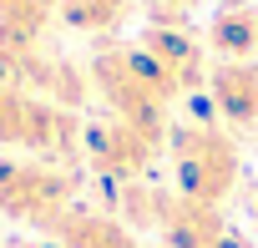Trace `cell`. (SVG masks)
<instances>
[{"instance_id":"6da1fadb","label":"cell","mask_w":258,"mask_h":248,"mask_svg":"<svg viewBox=\"0 0 258 248\" xmlns=\"http://www.w3.org/2000/svg\"><path fill=\"white\" fill-rule=\"evenodd\" d=\"M86 76H91V96L106 106V116H121V121H137L147 132H172V106H177V91L162 81V71L142 56V46H121V41H101L86 61Z\"/></svg>"},{"instance_id":"7a4b0ae2","label":"cell","mask_w":258,"mask_h":248,"mask_svg":"<svg viewBox=\"0 0 258 248\" xmlns=\"http://www.w3.org/2000/svg\"><path fill=\"white\" fill-rule=\"evenodd\" d=\"M167 167L182 198L223 208L243 182V147L218 116H182L167 132Z\"/></svg>"},{"instance_id":"3957f363","label":"cell","mask_w":258,"mask_h":248,"mask_svg":"<svg viewBox=\"0 0 258 248\" xmlns=\"http://www.w3.org/2000/svg\"><path fill=\"white\" fill-rule=\"evenodd\" d=\"M132 233H152L162 248H218L228 238V218L223 208H208V203H192L182 198L177 188H162L152 177H137V182H121L116 188V208H111Z\"/></svg>"},{"instance_id":"277c9868","label":"cell","mask_w":258,"mask_h":248,"mask_svg":"<svg viewBox=\"0 0 258 248\" xmlns=\"http://www.w3.org/2000/svg\"><path fill=\"white\" fill-rule=\"evenodd\" d=\"M76 198H81V172L71 162L0 152V218L36 228V233H51L76 208Z\"/></svg>"},{"instance_id":"5b68a950","label":"cell","mask_w":258,"mask_h":248,"mask_svg":"<svg viewBox=\"0 0 258 248\" xmlns=\"http://www.w3.org/2000/svg\"><path fill=\"white\" fill-rule=\"evenodd\" d=\"M81 137L86 121L46 96H31L21 86L0 81V147L21 157H46V162H81Z\"/></svg>"},{"instance_id":"8992f818","label":"cell","mask_w":258,"mask_h":248,"mask_svg":"<svg viewBox=\"0 0 258 248\" xmlns=\"http://www.w3.org/2000/svg\"><path fill=\"white\" fill-rule=\"evenodd\" d=\"M167 157V137L162 132H147L137 121H121V116H96L86 121V137H81V162L106 177V182H137L147 177V167Z\"/></svg>"},{"instance_id":"52a82bcc","label":"cell","mask_w":258,"mask_h":248,"mask_svg":"<svg viewBox=\"0 0 258 248\" xmlns=\"http://www.w3.org/2000/svg\"><path fill=\"white\" fill-rule=\"evenodd\" d=\"M0 81H6V86H21V91H31V96H46V101H56V106H66V111H81L86 96H91L86 66L56 56L51 46H41V51H0Z\"/></svg>"},{"instance_id":"ba28073f","label":"cell","mask_w":258,"mask_h":248,"mask_svg":"<svg viewBox=\"0 0 258 248\" xmlns=\"http://www.w3.org/2000/svg\"><path fill=\"white\" fill-rule=\"evenodd\" d=\"M142 56L162 71V81L177 91V96H192V91H208V76H213V51L203 36H192L182 21H152L142 36H137Z\"/></svg>"},{"instance_id":"9c48e42d","label":"cell","mask_w":258,"mask_h":248,"mask_svg":"<svg viewBox=\"0 0 258 248\" xmlns=\"http://www.w3.org/2000/svg\"><path fill=\"white\" fill-rule=\"evenodd\" d=\"M208 106L228 132H258V61H213Z\"/></svg>"},{"instance_id":"30bf717a","label":"cell","mask_w":258,"mask_h":248,"mask_svg":"<svg viewBox=\"0 0 258 248\" xmlns=\"http://www.w3.org/2000/svg\"><path fill=\"white\" fill-rule=\"evenodd\" d=\"M46 238H51L56 248H157V243H147L142 233H132L116 213L86 208V203H76Z\"/></svg>"},{"instance_id":"8fae6325","label":"cell","mask_w":258,"mask_h":248,"mask_svg":"<svg viewBox=\"0 0 258 248\" xmlns=\"http://www.w3.org/2000/svg\"><path fill=\"white\" fill-rule=\"evenodd\" d=\"M61 21V0H0V51H41Z\"/></svg>"},{"instance_id":"7c38bea8","label":"cell","mask_w":258,"mask_h":248,"mask_svg":"<svg viewBox=\"0 0 258 248\" xmlns=\"http://www.w3.org/2000/svg\"><path fill=\"white\" fill-rule=\"evenodd\" d=\"M208 51L218 61H258V6H223L208 21Z\"/></svg>"},{"instance_id":"4fadbf2b","label":"cell","mask_w":258,"mask_h":248,"mask_svg":"<svg viewBox=\"0 0 258 248\" xmlns=\"http://www.w3.org/2000/svg\"><path fill=\"white\" fill-rule=\"evenodd\" d=\"M198 6H243V0H152V21H182V11H198Z\"/></svg>"},{"instance_id":"5bb4252c","label":"cell","mask_w":258,"mask_h":248,"mask_svg":"<svg viewBox=\"0 0 258 248\" xmlns=\"http://www.w3.org/2000/svg\"><path fill=\"white\" fill-rule=\"evenodd\" d=\"M218 248H258V243H248V238H238V233H228V238H223Z\"/></svg>"},{"instance_id":"9a60e30c","label":"cell","mask_w":258,"mask_h":248,"mask_svg":"<svg viewBox=\"0 0 258 248\" xmlns=\"http://www.w3.org/2000/svg\"><path fill=\"white\" fill-rule=\"evenodd\" d=\"M248 218H253V228H258V188L248 193Z\"/></svg>"},{"instance_id":"2e32d148","label":"cell","mask_w":258,"mask_h":248,"mask_svg":"<svg viewBox=\"0 0 258 248\" xmlns=\"http://www.w3.org/2000/svg\"><path fill=\"white\" fill-rule=\"evenodd\" d=\"M6 248H56V243H26V238H16V243H6Z\"/></svg>"},{"instance_id":"e0dca14e","label":"cell","mask_w":258,"mask_h":248,"mask_svg":"<svg viewBox=\"0 0 258 248\" xmlns=\"http://www.w3.org/2000/svg\"><path fill=\"white\" fill-rule=\"evenodd\" d=\"M0 248H6V243H0Z\"/></svg>"}]
</instances>
